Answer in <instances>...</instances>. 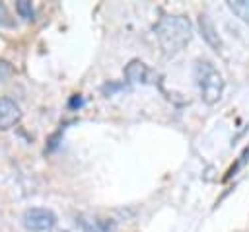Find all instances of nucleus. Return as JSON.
<instances>
[{
  "label": "nucleus",
  "mask_w": 249,
  "mask_h": 232,
  "mask_svg": "<svg viewBox=\"0 0 249 232\" xmlns=\"http://www.w3.org/2000/svg\"><path fill=\"white\" fill-rule=\"evenodd\" d=\"M198 25H200V33H202V39L218 53V51H222V39H220V35H218V29H216V25L210 21V18L208 16H204V14H200V18H198Z\"/></svg>",
  "instance_id": "obj_6"
},
{
  "label": "nucleus",
  "mask_w": 249,
  "mask_h": 232,
  "mask_svg": "<svg viewBox=\"0 0 249 232\" xmlns=\"http://www.w3.org/2000/svg\"><path fill=\"white\" fill-rule=\"evenodd\" d=\"M16 12L19 14V18H23V19H33V16H35V10H33V4L29 2V0H18L16 2Z\"/></svg>",
  "instance_id": "obj_9"
},
{
  "label": "nucleus",
  "mask_w": 249,
  "mask_h": 232,
  "mask_svg": "<svg viewBox=\"0 0 249 232\" xmlns=\"http://www.w3.org/2000/svg\"><path fill=\"white\" fill-rule=\"evenodd\" d=\"M228 8L243 21L249 25V0H230L228 2Z\"/></svg>",
  "instance_id": "obj_8"
},
{
  "label": "nucleus",
  "mask_w": 249,
  "mask_h": 232,
  "mask_svg": "<svg viewBox=\"0 0 249 232\" xmlns=\"http://www.w3.org/2000/svg\"><path fill=\"white\" fill-rule=\"evenodd\" d=\"M21 119V109L12 97H0V131L16 127Z\"/></svg>",
  "instance_id": "obj_4"
},
{
  "label": "nucleus",
  "mask_w": 249,
  "mask_h": 232,
  "mask_svg": "<svg viewBox=\"0 0 249 232\" xmlns=\"http://www.w3.org/2000/svg\"><path fill=\"white\" fill-rule=\"evenodd\" d=\"M124 74H126V78H128L130 82H150L152 70H150L144 62H140V60H132V62L126 66Z\"/></svg>",
  "instance_id": "obj_7"
},
{
  "label": "nucleus",
  "mask_w": 249,
  "mask_h": 232,
  "mask_svg": "<svg viewBox=\"0 0 249 232\" xmlns=\"http://www.w3.org/2000/svg\"><path fill=\"white\" fill-rule=\"evenodd\" d=\"M193 74H195V82L198 86L200 97L206 105H214L220 101L222 94H224V76L222 72L216 68L214 62L206 60V58H198L193 66Z\"/></svg>",
  "instance_id": "obj_2"
},
{
  "label": "nucleus",
  "mask_w": 249,
  "mask_h": 232,
  "mask_svg": "<svg viewBox=\"0 0 249 232\" xmlns=\"http://www.w3.org/2000/svg\"><path fill=\"white\" fill-rule=\"evenodd\" d=\"M154 31L161 51L167 57L181 53L193 39V25L185 16H165L156 23Z\"/></svg>",
  "instance_id": "obj_1"
},
{
  "label": "nucleus",
  "mask_w": 249,
  "mask_h": 232,
  "mask_svg": "<svg viewBox=\"0 0 249 232\" xmlns=\"http://www.w3.org/2000/svg\"><path fill=\"white\" fill-rule=\"evenodd\" d=\"M0 25H14V19L4 4H0Z\"/></svg>",
  "instance_id": "obj_11"
},
{
  "label": "nucleus",
  "mask_w": 249,
  "mask_h": 232,
  "mask_svg": "<svg viewBox=\"0 0 249 232\" xmlns=\"http://www.w3.org/2000/svg\"><path fill=\"white\" fill-rule=\"evenodd\" d=\"M78 224L84 232H113L117 228V222L113 218L99 214H82L78 216Z\"/></svg>",
  "instance_id": "obj_5"
},
{
  "label": "nucleus",
  "mask_w": 249,
  "mask_h": 232,
  "mask_svg": "<svg viewBox=\"0 0 249 232\" xmlns=\"http://www.w3.org/2000/svg\"><path fill=\"white\" fill-rule=\"evenodd\" d=\"M12 74H14V66H12L8 60L0 58V80H6V78H10Z\"/></svg>",
  "instance_id": "obj_10"
},
{
  "label": "nucleus",
  "mask_w": 249,
  "mask_h": 232,
  "mask_svg": "<svg viewBox=\"0 0 249 232\" xmlns=\"http://www.w3.org/2000/svg\"><path fill=\"white\" fill-rule=\"evenodd\" d=\"M21 222L29 232H51L56 224V214L45 207H31L23 213Z\"/></svg>",
  "instance_id": "obj_3"
}]
</instances>
